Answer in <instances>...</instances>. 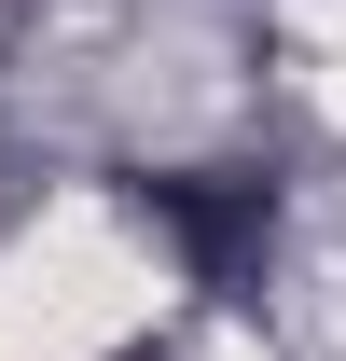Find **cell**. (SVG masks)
<instances>
[{"label": "cell", "instance_id": "cell-1", "mask_svg": "<svg viewBox=\"0 0 346 361\" xmlns=\"http://www.w3.org/2000/svg\"><path fill=\"white\" fill-rule=\"evenodd\" d=\"M153 223L194 250V278H236L263 250V180H153Z\"/></svg>", "mask_w": 346, "mask_h": 361}]
</instances>
